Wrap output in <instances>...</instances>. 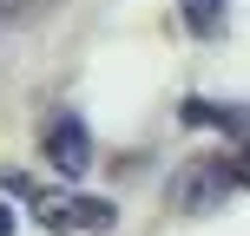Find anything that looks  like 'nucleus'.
<instances>
[{
	"mask_svg": "<svg viewBox=\"0 0 250 236\" xmlns=\"http://www.w3.org/2000/svg\"><path fill=\"white\" fill-rule=\"evenodd\" d=\"M40 151L53 158V171H60V177H86V171H92V131H86V118H73V112L46 118Z\"/></svg>",
	"mask_w": 250,
	"mask_h": 236,
	"instance_id": "obj_2",
	"label": "nucleus"
},
{
	"mask_svg": "<svg viewBox=\"0 0 250 236\" xmlns=\"http://www.w3.org/2000/svg\"><path fill=\"white\" fill-rule=\"evenodd\" d=\"M230 184H244V190H250V138H244L237 158H230Z\"/></svg>",
	"mask_w": 250,
	"mask_h": 236,
	"instance_id": "obj_7",
	"label": "nucleus"
},
{
	"mask_svg": "<svg viewBox=\"0 0 250 236\" xmlns=\"http://www.w3.org/2000/svg\"><path fill=\"white\" fill-rule=\"evenodd\" d=\"M224 190H230V164H191V171L171 184V203L178 210H217Z\"/></svg>",
	"mask_w": 250,
	"mask_h": 236,
	"instance_id": "obj_3",
	"label": "nucleus"
},
{
	"mask_svg": "<svg viewBox=\"0 0 250 236\" xmlns=\"http://www.w3.org/2000/svg\"><path fill=\"white\" fill-rule=\"evenodd\" d=\"M7 190L33 203V223L53 230V236H112V223H119L112 203L86 197V190H46V184H33V177H20V171H7Z\"/></svg>",
	"mask_w": 250,
	"mask_h": 236,
	"instance_id": "obj_1",
	"label": "nucleus"
},
{
	"mask_svg": "<svg viewBox=\"0 0 250 236\" xmlns=\"http://www.w3.org/2000/svg\"><path fill=\"white\" fill-rule=\"evenodd\" d=\"M0 236H13V210H7V203H0Z\"/></svg>",
	"mask_w": 250,
	"mask_h": 236,
	"instance_id": "obj_8",
	"label": "nucleus"
},
{
	"mask_svg": "<svg viewBox=\"0 0 250 236\" xmlns=\"http://www.w3.org/2000/svg\"><path fill=\"white\" fill-rule=\"evenodd\" d=\"M46 0H0V20H33Z\"/></svg>",
	"mask_w": 250,
	"mask_h": 236,
	"instance_id": "obj_6",
	"label": "nucleus"
},
{
	"mask_svg": "<svg viewBox=\"0 0 250 236\" xmlns=\"http://www.w3.org/2000/svg\"><path fill=\"white\" fill-rule=\"evenodd\" d=\"M178 7H185V20L198 26V33H211V26L224 20V0H178Z\"/></svg>",
	"mask_w": 250,
	"mask_h": 236,
	"instance_id": "obj_5",
	"label": "nucleus"
},
{
	"mask_svg": "<svg viewBox=\"0 0 250 236\" xmlns=\"http://www.w3.org/2000/svg\"><path fill=\"white\" fill-rule=\"evenodd\" d=\"M185 125H217V131H244L250 125V105H217V99H185L178 105Z\"/></svg>",
	"mask_w": 250,
	"mask_h": 236,
	"instance_id": "obj_4",
	"label": "nucleus"
}]
</instances>
